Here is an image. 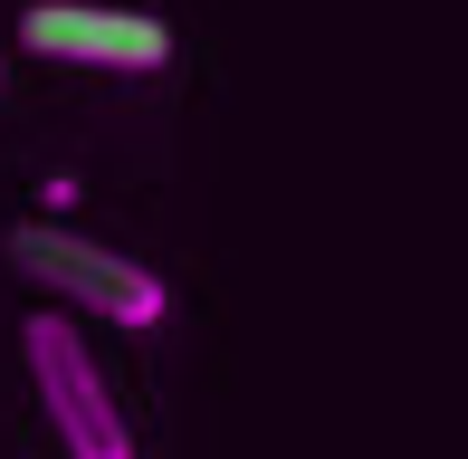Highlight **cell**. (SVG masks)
Segmentation results:
<instances>
[{
    "instance_id": "3957f363",
    "label": "cell",
    "mask_w": 468,
    "mask_h": 459,
    "mask_svg": "<svg viewBox=\"0 0 468 459\" xmlns=\"http://www.w3.org/2000/svg\"><path fill=\"white\" fill-rule=\"evenodd\" d=\"M19 48L58 58V68H96V77H154L173 68V29L154 10H115V0H29Z\"/></svg>"
},
{
    "instance_id": "7a4b0ae2",
    "label": "cell",
    "mask_w": 468,
    "mask_h": 459,
    "mask_svg": "<svg viewBox=\"0 0 468 459\" xmlns=\"http://www.w3.org/2000/svg\"><path fill=\"white\" fill-rule=\"evenodd\" d=\"M19 354H29V383H38V411H48L58 450L68 459H134V422H124L105 364L87 354V336H77V316L38 306V316L19 326Z\"/></svg>"
},
{
    "instance_id": "6da1fadb",
    "label": "cell",
    "mask_w": 468,
    "mask_h": 459,
    "mask_svg": "<svg viewBox=\"0 0 468 459\" xmlns=\"http://www.w3.org/2000/svg\"><path fill=\"white\" fill-rule=\"evenodd\" d=\"M10 268L58 306V316H68V306L77 316H105V326H163L173 316V287H163L144 259H124V249H105V240H77V230H58V220L19 230Z\"/></svg>"
}]
</instances>
